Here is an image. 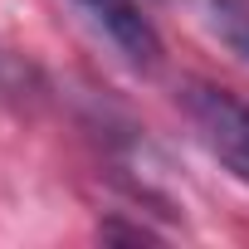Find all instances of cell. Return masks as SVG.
<instances>
[{
    "mask_svg": "<svg viewBox=\"0 0 249 249\" xmlns=\"http://www.w3.org/2000/svg\"><path fill=\"white\" fill-rule=\"evenodd\" d=\"M210 30L225 39V49H234L249 64V0H205Z\"/></svg>",
    "mask_w": 249,
    "mask_h": 249,
    "instance_id": "cell-3",
    "label": "cell"
},
{
    "mask_svg": "<svg viewBox=\"0 0 249 249\" xmlns=\"http://www.w3.org/2000/svg\"><path fill=\"white\" fill-rule=\"evenodd\" d=\"M181 112L191 122L196 142L234 176L249 186V98L220 88V83H181Z\"/></svg>",
    "mask_w": 249,
    "mask_h": 249,
    "instance_id": "cell-1",
    "label": "cell"
},
{
    "mask_svg": "<svg viewBox=\"0 0 249 249\" xmlns=\"http://www.w3.org/2000/svg\"><path fill=\"white\" fill-rule=\"evenodd\" d=\"M69 5L127 59L132 69H157L161 64V35L152 25V15L137 0H69Z\"/></svg>",
    "mask_w": 249,
    "mask_h": 249,
    "instance_id": "cell-2",
    "label": "cell"
}]
</instances>
